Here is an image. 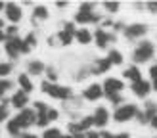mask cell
<instances>
[{
	"mask_svg": "<svg viewBox=\"0 0 157 138\" xmlns=\"http://www.w3.org/2000/svg\"><path fill=\"white\" fill-rule=\"evenodd\" d=\"M155 52H157V46L153 40H140L134 50H132V61H134V65H142V63H147V61H151L155 58Z\"/></svg>",
	"mask_w": 157,
	"mask_h": 138,
	"instance_id": "cell-1",
	"label": "cell"
},
{
	"mask_svg": "<svg viewBox=\"0 0 157 138\" xmlns=\"http://www.w3.org/2000/svg\"><path fill=\"white\" fill-rule=\"evenodd\" d=\"M140 111V107L136 104H123L119 107H115V111H113V121L115 123H128L132 119H136V115Z\"/></svg>",
	"mask_w": 157,
	"mask_h": 138,
	"instance_id": "cell-2",
	"label": "cell"
},
{
	"mask_svg": "<svg viewBox=\"0 0 157 138\" xmlns=\"http://www.w3.org/2000/svg\"><path fill=\"white\" fill-rule=\"evenodd\" d=\"M40 88H42V92H46L48 96L56 98V100H69V98H71V94H73V90L69 88V86H61V84L48 82V81L42 82Z\"/></svg>",
	"mask_w": 157,
	"mask_h": 138,
	"instance_id": "cell-3",
	"label": "cell"
},
{
	"mask_svg": "<svg viewBox=\"0 0 157 138\" xmlns=\"http://www.w3.org/2000/svg\"><path fill=\"white\" fill-rule=\"evenodd\" d=\"M147 23H128L127 25V29H124V38H127V40H144V36L147 35Z\"/></svg>",
	"mask_w": 157,
	"mask_h": 138,
	"instance_id": "cell-4",
	"label": "cell"
},
{
	"mask_svg": "<svg viewBox=\"0 0 157 138\" xmlns=\"http://www.w3.org/2000/svg\"><path fill=\"white\" fill-rule=\"evenodd\" d=\"M157 115V102H153V100H147V102L144 104V107L138 111L136 115V121L138 125H150V121Z\"/></svg>",
	"mask_w": 157,
	"mask_h": 138,
	"instance_id": "cell-5",
	"label": "cell"
},
{
	"mask_svg": "<svg viewBox=\"0 0 157 138\" xmlns=\"http://www.w3.org/2000/svg\"><path fill=\"white\" fill-rule=\"evenodd\" d=\"M115 40H117L115 33H111V31H107L104 27H98L96 31H94V42H96V46L101 48V50H105L107 46L111 42H115Z\"/></svg>",
	"mask_w": 157,
	"mask_h": 138,
	"instance_id": "cell-6",
	"label": "cell"
},
{
	"mask_svg": "<svg viewBox=\"0 0 157 138\" xmlns=\"http://www.w3.org/2000/svg\"><path fill=\"white\" fill-rule=\"evenodd\" d=\"M101 86H104V94H105V98H111V96H117V94H123L124 82H123L121 79H117V77H107Z\"/></svg>",
	"mask_w": 157,
	"mask_h": 138,
	"instance_id": "cell-7",
	"label": "cell"
},
{
	"mask_svg": "<svg viewBox=\"0 0 157 138\" xmlns=\"http://www.w3.org/2000/svg\"><path fill=\"white\" fill-rule=\"evenodd\" d=\"M130 92L134 94L136 98H147L153 92L151 88V81H147V79H142V81H138V82H132L130 84Z\"/></svg>",
	"mask_w": 157,
	"mask_h": 138,
	"instance_id": "cell-8",
	"label": "cell"
},
{
	"mask_svg": "<svg viewBox=\"0 0 157 138\" xmlns=\"http://www.w3.org/2000/svg\"><path fill=\"white\" fill-rule=\"evenodd\" d=\"M92 117H94V127H98V128H105V127H107V123H109V119H111V113H109V109H107L105 105H98Z\"/></svg>",
	"mask_w": 157,
	"mask_h": 138,
	"instance_id": "cell-9",
	"label": "cell"
},
{
	"mask_svg": "<svg viewBox=\"0 0 157 138\" xmlns=\"http://www.w3.org/2000/svg\"><path fill=\"white\" fill-rule=\"evenodd\" d=\"M104 86H101L100 82H92L90 86H86L84 92H82V98L88 100V102H98L100 98H104Z\"/></svg>",
	"mask_w": 157,
	"mask_h": 138,
	"instance_id": "cell-10",
	"label": "cell"
},
{
	"mask_svg": "<svg viewBox=\"0 0 157 138\" xmlns=\"http://www.w3.org/2000/svg\"><path fill=\"white\" fill-rule=\"evenodd\" d=\"M15 121H17V125L21 128L31 127V125H36V111L35 109H21L19 115L15 117Z\"/></svg>",
	"mask_w": 157,
	"mask_h": 138,
	"instance_id": "cell-11",
	"label": "cell"
},
{
	"mask_svg": "<svg viewBox=\"0 0 157 138\" xmlns=\"http://www.w3.org/2000/svg\"><path fill=\"white\" fill-rule=\"evenodd\" d=\"M75 21L86 25V23H100L101 17H100L96 12H77L75 13Z\"/></svg>",
	"mask_w": 157,
	"mask_h": 138,
	"instance_id": "cell-12",
	"label": "cell"
},
{
	"mask_svg": "<svg viewBox=\"0 0 157 138\" xmlns=\"http://www.w3.org/2000/svg\"><path fill=\"white\" fill-rule=\"evenodd\" d=\"M123 77H124L127 81H130V84H132V82H138V81H142V79H144V77H142V69H140L138 65H134V63L128 65L127 69H124V71H123Z\"/></svg>",
	"mask_w": 157,
	"mask_h": 138,
	"instance_id": "cell-13",
	"label": "cell"
},
{
	"mask_svg": "<svg viewBox=\"0 0 157 138\" xmlns=\"http://www.w3.org/2000/svg\"><path fill=\"white\" fill-rule=\"evenodd\" d=\"M6 17L10 19L12 23H17V21H21V17H23V12H21V8L17 6V4H13V2H10V4H6Z\"/></svg>",
	"mask_w": 157,
	"mask_h": 138,
	"instance_id": "cell-14",
	"label": "cell"
},
{
	"mask_svg": "<svg viewBox=\"0 0 157 138\" xmlns=\"http://www.w3.org/2000/svg\"><path fill=\"white\" fill-rule=\"evenodd\" d=\"M6 54L10 56L12 59H15L19 56V36H13V38H8L6 40V46H4Z\"/></svg>",
	"mask_w": 157,
	"mask_h": 138,
	"instance_id": "cell-15",
	"label": "cell"
},
{
	"mask_svg": "<svg viewBox=\"0 0 157 138\" xmlns=\"http://www.w3.org/2000/svg\"><path fill=\"white\" fill-rule=\"evenodd\" d=\"M111 67H113V65L109 63L107 58H100V59L94 61V65H92V75H104V73H107Z\"/></svg>",
	"mask_w": 157,
	"mask_h": 138,
	"instance_id": "cell-16",
	"label": "cell"
},
{
	"mask_svg": "<svg viewBox=\"0 0 157 138\" xmlns=\"http://www.w3.org/2000/svg\"><path fill=\"white\" fill-rule=\"evenodd\" d=\"M75 38H77V42H81V44H90L94 40V35L90 33V29H86V27H81V29H77V33H75Z\"/></svg>",
	"mask_w": 157,
	"mask_h": 138,
	"instance_id": "cell-17",
	"label": "cell"
},
{
	"mask_svg": "<svg viewBox=\"0 0 157 138\" xmlns=\"http://www.w3.org/2000/svg\"><path fill=\"white\" fill-rule=\"evenodd\" d=\"M12 105L13 107H17V109H21V107H25L27 105V102H29V96H27V92H23V90H19V92H15V94L12 96Z\"/></svg>",
	"mask_w": 157,
	"mask_h": 138,
	"instance_id": "cell-18",
	"label": "cell"
},
{
	"mask_svg": "<svg viewBox=\"0 0 157 138\" xmlns=\"http://www.w3.org/2000/svg\"><path fill=\"white\" fill-rule=\"evenodd\" d=\"M107 59H109V63H111V65H123L124 56H123V52H121V50L111 48V50L107 52Z\"/></svg>",
	"mask_w": 157,
	"mask_h": 138,
	"instance_id": "cell-19",
	"label": "cell"
},
{
	"mask_svg": "<svg viewBox=\"0 0 157 138\" xmlns=\"http://www.w3.org/2000/svg\"><path fill=\"white\" fill-rule=\"evenodd\" d=\"M27 69H29L31 75H40L44 71V63H42L40 59H33V61H29V63H27Z\"/></svg>",
	"mask_w": 157,
	"mask_h": 138,
	"instance_id": "cell-20",
	"label": "cell"
},
{
	"mask_svg": "<svg viewBox=\"0 0 157 138\" xmlns=\"http://www.w3.org/2000/svg\"><path fill=\"white\" fill-rule=\"evenodd\" d=\"M6 130H8V134H12V136H21V127L17 125V121L12 119L10 123H6Z\"/></svg>",
	"mask_w": 157,
	"mask_h": 138,
	"instance_id": "cell-21",
	"label": "cell"
},
{
	"mask_svg": "<svg viewBox=\"0 0 157 138\" xmlns=\"http://www.w3.org/2000/svg\"><path fill=\"white\" fill-rule=\"evenodd\" d=\"M73 33H69V31H59V33H58V40H59V44L61 46H69V44H71L73 42Z\"/></svg>",
	"mask_w": 157,
	"mask_h": 138,
	"instance_id": "cell-22",
	"label": "cell"
},
{
	"mask_svg": "<svg viewBox=\"0 0 157 138\" xmlns=\"http://www.w3.org/2000/svg\"><path fill=\"white\" fill-rule=\"evenodd\" d=\"M17 82H19V86H21L23 92H31V90H33V82H31L29 75H19L17 77Z\"/></svg>",
	"mask_w": 157,
	"mask_h": 138,
	"instance_id": "cell-23",
	"label": "cell"
},
{
	"mask_svg": "<svg viewBox=\"0 0 157 138\" xmlns=\"http://www.w3.org/2000/svg\"><path fill=\"white\" fill-rule=\"evenodd\" d=\"M101 8H104L107 13L113 15V13H117V12L121 10V4L119 2H104V4H101Z\"/></svg>",
	"mask_w": 157,
	"mask_h": 138,
	"instance_id": "cell-24",
	"label": "cell"
},
{
	"mask_svg": "<svg viewBox=\"0 0 157 138\" xmlns=\"http://www.w3.org/2000/svg\"><path fill=\"white\" fill-rule=\"evenodd\" d=\"M33 15L36 19H46V17H48V8H46V6H35Z\"/></svg>",
	"mask_w": 157,
	"mask_h": 138,
	"instance_id": "cell-25",
	"label": "cell"
},
{
	"mask_svg": "<svg viewBox=\"0 0 157 138\" xmlns=\"http://www.w3.org/2000/svg\"><path fill=\"white\" fill-rule=\"evenodd\" d=\"M48 123H50L48 113H36V125H38V127H46Z\"/></svg>",
	"mask_w": 157,
	"mask_h": 138,
	"instance_id": "cell-26",
	"label": "cell"
},
{
	"mask_svg": "<svg viewBox=\"0 0 157 138\" xmlns=\"http://www.w3.org/2000/svg\"><path fill=\"white\" fill-rule=\"evenodd\" d=\"M109 102L113 104V107H119V105H123V104H127L124 102V96L123 94H117V96H111V98H107Z\"/></svg>",
	"mask_w": 157,
	"mask_h": 138,
	"instance_id": "cell-27",
	"label": "cell"
},
{
	"mask_svg": "<svg viewBox=\"0 0 157 138\" xmlns=\"http://www.w3.org/2000/svg\"><path fill=\"white\" fill-rule=\"evenodd\" d=\"M10 88H12V82L8 81V79H2V81H0V98H4V92L10 90Z\"/></svg>",
	"mask_w": 157,
	"mask_h": 138,
	"instance_id": "cell-28",
	"label": "cell"
},
{
	"mask_svg": "<svg viewBox=\"0 0 157 138\" xmlns=\"http://www.w3.org/2000/svg\"><path fill=\"white\" fill-rule=\"evenodd\" d=\"M42 138H61V132H59L58 128H48V130L42 134Z\"/></svg>",
	"mask_w": 157,
	"mask_h": 138,
	"instance_id": "cell-29",
	"label": "cell"
},
{
	"mask_svg": "<svg viewBox=\"0 0 157 138\" xmlns=\"http://www.w3.org/2000/svg\"><path fill=\"white\" fill-rule=\"evenodd\" d=\"M10 71H12V63H0V77H8L10 75Z\"/></svg>",
	"mask_w": 157,
	"mask_h": 138,
	"instance_id": "cell-30",
	"label": "cell"
},
{
	"mask_svg": "<svg viewBox=\"0 0 157 138\" xmlns=\"http://www.w3.org/2000/svg\"><path fill=\"white\" fill-rule=\"evenodd\" d=\"M35 111L36 113H48V105L44 102H35Z\"/></svg>",
	"mask_w": 157,
	"mask_h": 138,
	"instance_id": "cell-31",
	"label": "cell"
},
{
	"mask_svg": "<svg viewBox=\"0 0 157 138\" xmlns=\"http://www.w3.org/2000/svg\"><path fill=\"white\" fill-rule=\"evenodd\" d=\"M96 10V4H90V2H84L78 6V12H94Z\"/></svg>",
	"mask_w": 157,
	"mask_h": 138,
	"instance_id": "cell-32",
	"label": "cell"
},
{
	"mask_svg": "<svg viewBox=\"0 0 157 138\" xmlns=\"http://www.w3.org/2000/svg\"><path fill=\"white\" fill-rule=\"evenodd\" d=\"M19 52L21 54H29L31 52V46L25 42V38H19Z\"/></svg>",
	"mask_w": 157,
	"mask_h": 138,
	"instance_id": "cell-33",
	"label": "cell"
},
{
	"mask_svg": "<svg viewBox=\"0 0 157 138\" xmlns=\"http://www.w3.org/2000/svg\"><path fill=\"white\" fill-rule=\"evenodd\" d=\"M25 42H27L29 46H35V44H36V35H35V33H29V35L25 36Z\"/></svg>",
	"mask_w": 157,
	"mask_h": 138,
	"instance_id": "cell-34",
	"label": "cell"
},
{
	"mask_svg": "<svg viewBox=\"0 0 157 138\" xmlns=\"http://www.w3.org/2000/svg\"><path fill=\"white\" fill-rule=\"evenodd\" d=\"M46 75H48V82H50V81L54 82V81H56V79H58V73H56V71H54V69H52V67H50V69H46Z\"/></svg>",
	"mask_w": 157,
	"mask_h": 138,
	"instance_id": "cell-35",
	"label": "cell"
},
{
	"mask_svg": "<svg viewBox=\"0 0 157 138\" xmlns=\"http://www.w3.org/2000/svg\"><path fill=\"white\" fill-rule=\"evenodd\" d=\"M146 10L150 13H157V2H147L146 4Z\"/></svg>",
	"mask_w": 157,
	"mask_h": 138,
	"instance_id": "cell-36",
	"label": "cell"
},
{
	"mask_svg": "<svg viewBox=\"0 0 157 138\" xmlns=\"http://www.w3.org/2000/svg\"><path fill=\"white\" fill-rule=\"evenodd\" d=\"M6 117H8V107L6 105H0V123L6 121Z\"/></svg>",
	"mask_w": 157,
	"mask_h": 138,
	"instance_id": "cell-37",
	"label": "cell"
},
{
	"mask_svg": "<svg viewBox=\"0 0 157 138\" xmlns=\"http://www.w3.org/2000/svg\"><path fill=\"white\" fill-rule=\"evenodd\" d=\"M6 33L10 35L12 38H13V36H17V27H15V25H12V27H8V29H6Z\"/></svg>",
	"mask_w": 157,
	"mask_h": 138,
	"instance_id": "cell-38",
	"label": "cell"
},
{
	"mask_svg": "<svg viewBox=\"0 0 157 138\" xmlns=\"http://www.w3.org/2000/svg\"><path fill=\"white\" fill-rule=\"evenodd\" d=\"M58 115H59V113H58L56 109H48V119H50V121H56Z\"/></svg>",
	"mask_w": 157,
	"mask_h": 138,
	"instance_id": "cell-39",
	"label": "cell"
},
{
	"mask_svg": "<svg viewBox=\"0 0 157 138\" xmlns=\"http://www.w3.org/2000/svg\"><path fill=\"white\" fill-rule=\"evenodd\" d=\"M84 138H100V132H94V130H88V132H84Z\"/></svg>",
	"mask_w": 157,
	"mask_h": 138,
	"instance_id": "cell-40",
	"label": "cell"
},
{
	"mask_svg": "<svg viewBox=\"0 0 157 138\" xmlns=\"http://www.w3.org/2000/svg\"><path fill=\"white\" fill-rule=\"evenodd\" d=\"M115 138H130V132H117Z\"/></svg>",
	"mask_w": 157,
	"mask_h": 138,
	"instance_id": "cell-41",
	"label": "cell"
},
{
	"mask_svg": "<svg viewBox=\"0 0 157 138\" xmlns=\"http://www.w3.org/2000/svg\"><path fill=\"white\" fill-rule=\"evenodd\" d=\"M150 127H151L153 130H157V115H155V117H153V119L150 121Z\"/></svg>",
	"mask_w": 157,
	"mask_h": 138,
	"instance_id": "cell-42",
	"label": "cell"
},
{
	"mask_svg": "<svg viewBox=\"0 0 157 138\" xmlns=\"http://www.w3.org/2000/svg\"><path fill=\"white\" fill-rule=\"evenodd\" d=\"M2 40H8V38H6V33H4L2 29H0V42H2Z\"/></svg>",
	"mask_w": 157,
	"mask_h": 138,
	"instance_id": "cell-43",
	"label": "cell"
},
{
	"mask_svg": "<svg viewBox=\"0 0 157 138\" xmlns=\"http://www.w3.org/2000/svg\"><path fill=\"white\" fill-rule=\"evenodd\" d=\"M48 44L54 46V44H56V38H54V36H48Z\"/></svg>",
	"mask_w": 157,
	"mask_h": 138,
	"instance_id": "cell-44",
	"label": "cell"
},
{
	"mask_svg": "<svg viewBox=\"0 0 157 138\" xmlns=\"http://www.w3.org/2000/svg\"><path fill=\"white\" fill-rule=\"evenodd\" d=\"M21 138H38V136H35V134H29V132H27V134H21Z\"/></svg>",
	"mask_w": 157,
	"mask_h": 138,
	"instance_id": "cell-45",
	"label": "cell"
},
{
	"mask_svg": "<svg viewBox=\"0 0 157 138\" xmlns=\"http://www.w3.org/2000/svg\"><path fill=\"white\" fill-rule=\"evenodd\" d=\"M151 88H153V92H157V79L151 81Z\"/></svg>",
	"mask_w": 157,
	"mask_h": 138,
	"instance_id": "cell-46",
	"label": "cell"
},
{
	"mask_svg": "<svg viewBox=\"0 0 157 138\" xmlns=\"http://www.w3.org/2000/svg\"><path fill=\"white\" fill-rule=\"evenodd\" d=\"M61 138H73V134H67V136H61Z\"/></svg>",
	"mask_w": 157,
	"mask_h": 138,
	"instance_id": "cell-47",
	"label": "cell"
},
{
	"mask_svg": "<svg viewBox=\"0 0 157 138\" xmlns=\"http://www.w3.org/2000/svg\"><path fill=\"white\" fill-rule=\"evenodd\" d=\"M0 10H6V6H4V4H0Z\"/></svg>",
	"mask_w": 157,
	"mask_h": 138,
	"instance_id": "cell-48",
	"label": "cell"
},
{
	"mask_svg": "<svg viewBox=\"0 0 157 138\" xmlns=\"http://www.w3.org/2000/svg\"><path fill=\"white\" fill-rule=\"evenodd\" d=\"M2 25H4V21H2V19H0V27H2Z\"/></svg>",
	"mask_w": 157,
	"mask_h": 138,
	"instance_id": "cell-49",
	"label": "cell"
},
{
	"mask_svg": "<svg viewBox=\"0 0 157 138\" xmlns=\"http://www.w3.org/2000/svg\"><path fill=\"white\" fill-rule=\"evenodd\" d=\"M153 67H155V69H157V61H155V63H153Z\"/></svg>",
	"mask_w": 157,
	"mask_h": 138,
	"instance_id": "cell-50",
	"label": "cell"
},
{
	"mask_svg": "<svg viewBox=\"0 0 157 138\" xmlns=\"http://www.w3.org/2000/svg\"><path fill=\"white\" fill-rule=\"evenodd\" d=\"M153 138H157V136H153Z\"/></svg>",
	"mask_w": 157,
	"mask_h": 138,
	"instance_id": "cell-51",
	"label": "cell"
}]
</instances>
